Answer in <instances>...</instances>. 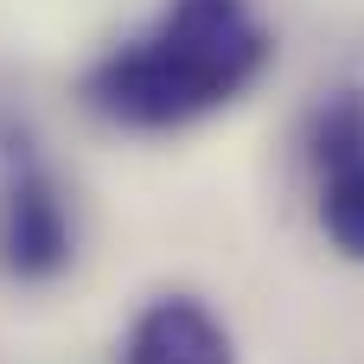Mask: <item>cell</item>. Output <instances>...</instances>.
<instances>
[{"instance_id": "cell-1", "label": "cell", "mask_w": 364, "mask_h": 364, "mask_svg": "<svg viewBox=\"0 0 364 364\" xmlns=\"http://www.w3.org/2000/svg\"><path fill=\"white\" fill-rule=\"evenodd\" d=\"M269 58L275 38L250 0H173L147 38L109 51L83 77V102L115 128L166 134L237 102Z\"/></svg>"}, {"instance_id": "cell-3", "label": "cell", "mask_w": 364, "mask_h": 364, "mask_svg": "<svg viewBox=\"0 0 364 364\" xmlns=\"http://www.w3.org/2000/svg\"><path fill=\"white\" fill-rule=\"evenodd\" d=\"M122 364H237V339L198 294H154L122 333Z\"/></svg>"}, {"instance_id": "cell-2", "label": "cell", "mask_w": 364, "mask_h": 364, "mask_svg": "<svg viewBox=\"0 0 364 364\" xmlns=\"http://www.w3.org/2000/svg\"><path fill=\"white\" fill-rule=\"evenodd\" d=\"M77 256V224L58 179L19 160L0 186V275L6 282H58Z\"/></svg>"}, {"instance_id": "cell-4", "label": "cell", "mask_w": 364, "mask_h": 364, "mask_svg": "<svg viewBox=\"0 0 364 364\" xmlns=\"http://www.w3.org/2000/svg\"><path fill=\"white\" fill-rule=\"evenodd\" d=\"M320 230H326V243L346 262H364V166L326 173V186H320Z\"/></svg>"}, {"instance_id": "cell-5", "label": "cell", "mask_w": 364, "mask_h": 364, "mask_svg": "<svg viewBox=\"0 0 364 364\" xmlns=\"http://www.w3.org/2000/svg\"><path fill=\"white\" fill-rule=\"evenodd\" d=\"M314 166L320 173H339V166H364V96L346 90L320 109L314 122Z\"/></svg>"}]
</instances>
